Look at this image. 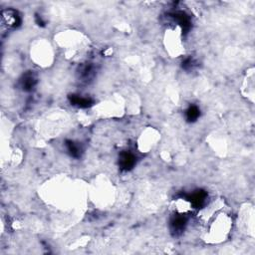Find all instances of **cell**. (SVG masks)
Masks as SVG:
<instances>
[{
    "instance_id": "obj_1",
    "label": "cell",
    "mask_w": 255,
    "mask_h": 255,
    "mask_svg": "<svg viewBox=\"0 0 255 255\" xmlns=\"http://www.w3.org/2000/svg\"><path fill=\"white\" fill-rule=\"evenodd\" d=\"M207 229L205 239L210 243H219L225 240L230 232L232 220L231 217L223 210L222 204H217L216 208L209 211L205 216Z\"/></svg>"
},
{
    "instance_id": "obj_2",
    "label": "cell",
    "mask_w": 255,
    "mask_h": 255,
    "mask_svg": "<svg viewBox=\"0 0 255 255\" xmlns=\"http://www.w3.org/2000/svg\"><path fill=\"white\" fill-rule=\"evenodd\" d=\"M48 196V202L58 208L67 209L78 203L80 199V190L76 188L75 183L68 180L53 181L45 190Z\"/></svg>"
},
{
    "instance_id": "obj_3",
    "label": "cell",
    "mask_w": 255,
    "mask_h": 255,
    "mask_svg": "<svg viewBox=\"0 0 255 255\" xmlns=\"http://www.w3.org/2000/svg\"><path fill=\"white\" fill-rule=\"evenodd\" d=\"M30 53L33 62L41 67L50 66L54 59L53 48L45 39H39L38 41L34 42Z\"/></svg>"
},
{
    "instance_id": "obj_4",
    "label": "cell",
    "mask_w": 255,
    "mask_h": 255,
    "mask_svg": "<svg viewBox=\"0 0 255 255\" xmlns=\"http://www.w3.org/2000/svg\"><path fill=\"white\" fill-rule=\"evenodd\" d=\"M57 42L61 47L66 49V53L70 54V57H74L83 49L86 39L77 31H66L58 35Z\"/></svg>"
},
{
    "instance_id": "obj_5",
    "label": "cell",
    "mask_w": 255,
    "mask_h": 255,
    "mask_svg": "<svg viewBox=\"0 0 255 255\" xmlns=\"http://www.w3.org/2000/svg\"><path fill=\"white\" fill-rule=\"evenodd\" d=\"M181 32L182 29L178 24L165 31L164 46L167 53L171 57H178L184 52L181 39Z\"/></svg>"
},
{
    "instance_id": "obj_6",
    "label": "cell",
    "mask_w": 255,
    "mask_h": 255,
    "mask_svg": "<svg viewBox=\"0 0 255 255\" xmlns=\"http://www.w3.org/2000/svg\"><path fill=\"white\" fill-rule=\"evenodd\" d=\"M114 191L113 185L105 179L104 181L101 180L99 182H95L91 189L93 200L100 206H106L112 203L114 199Z\"/></svg>"
},
{
    "instance_id": "obj_7",
    "label": "cell",
    "mask_w": 255,
    "mask_h": 255,
    "mask_svg": "<svg viewBox=\"0 0 255 255\" xmlns=\"http://www.w3.org/2000/svg\"><path fill=\"white\" fill-rule=\"evenodd\" d=\"M160 138L159 132L153 128H145L137 139V147L141 152H148Z\"/></svg>"
},
{
    "instance_id": "obj_8",
    "label": "cell",
    "mask_w": 255,
    "mask_h": 255,
    "mask_svg": "<svg viewBox=\"0 0 255 255\" xmlns=\"http://www.w3.org/2000/svg\"><path fill=\"white\" fill-rule=\"evenodd\" d=\"M123 108H124V102L122 101V99L120 101L118 99L110 100V101H107L105 103L100 104L97 107L99 113H101L103 115H109V116L116 115V114L119 113V111L121 113H123L122 112Z\"/></svg>"
},
{
    "instance_id": "obj_9",
    "label": "cell",
    "mask_w": 255,
    "mask_h": 255,
    "mask_svg": "<svg viewBox=\"0 0 255 255\" xmlns=\"http://www.w3.org/2000/svg\"><path fill=\"white\" fill-rule=\"evenodd\" d=\"M242 93L244 96L248 97L251 102L254 99V80H253V69L249 73H247L243 84H242Z\"/></svg>"
},
{
    "instance_id": "obj_10",
    "label": "cell",
    "mask_w": 255,
    "mask_h": 255,
    "mask_svg": "<svg viewBox=\"0 0 255 255\" xmlns=\"http://www.w3.org/2000/svg\"><path fill=\"white\" fill-rule=\"evenodd\" d=\"M17 20H18V17L16 13L13 11L8 10L2 13V24L6 25L7 28L14 27L17 23Z\"/></svg>"
},
{
    "instance_id": "obj_11",
    "label": "cell",
    "mask_w": 255,
    "mask_h": 255,
    "mask_svg": "<svg viewBox=\"0 0 255 255\" xmlns=\"http://www.w3.org/2000/svg\"><path fill=\"white\" fill-rule=\"evenodd\" d=\"M122 162H123V164H124L125 167H128V166L131 165V163H132V156H131L130 154H125V155H123V157H122Z\"/></svg>"
},
{
    "instance_id": "obj_12",
    "label": "cell",
    "mask_w": 255,
    "mask_h": 255,
    "mask_svg": "<svg viewBox=\"0 0 255 255\" xmlns=\"http://www.w3.org/2000/svg\"><path fill=\"white\" fill-rule=\"evenodd\" d=\"M198 116V110L194 107H191L189 110H188V118L189 119H195L196 117Z\"/></svg>"
}]
</instances>
